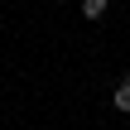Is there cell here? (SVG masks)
<instances>
[{
  "mask_svg": "<svg viewBox=\"0 0 130 130\" xmlns=\"http://www.w3.org/2000/svg\"><path fill=\"white\" fill-rule=\"evenodd\" d=\"M111 106H116L121 116H130V77H121V87H116V96H111Z\"/></svg>",
  "mask_w": 130,
  "mask_h": 130,
  "instance_id": "obj_1",
  "label": "cell"
},
{
  "mask_svg": "<svg viewBox=\"0 0 130 130\" xmlns=\"http://www.w3.org/2000/svg\"><path fill=\"white\" fill-rule=\"evenodd\" d=\"M106 10H111V0H82V14L87 19H101Z\"/></svg>",
  "mask_w": 130,
  "mask_h": 130,
  "instance_id": "obj_2",
  "label": "cell"
}]
</instances>
